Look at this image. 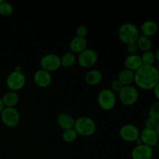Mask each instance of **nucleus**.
Returning a JSON list of instances; mask_svg holds the SVG:
<instances>
[{"label": "nucleus", "instance_id": "obj_17", "mask_svg": "<svg viewBox=\"0 0 159 159\" xmlns=\"http://www.w3.org/2000/svg\"><path fill=\"white\" fill-rule=\"evenodd\" d=\"M70 49L73 53H81L87 48V40L85 37L75 36L71 40L69 43Z\"/></svg>", "mask_w": 159, "mask_h": 159}, {"label": "nucleus", "instance_id": "obj_31", "mask_svg": "<svg viewBox=\"0 0 159 159\" xmlns=\"http://www.w3.org/2000/svg\"><path fill=\"white\" fill-rule=\"evenodd\" d=\"M152 90H153L154 95H155V98L157 99V100L159 101V82H158V83L155 85V88H154Z\"/></svg>", "mask_w": 159, "mask_h": 159}, {"label": "nucleus", "instance_id": "obj_10", "mask_svg": "<svg viewBox=\"0 0 159 159\" xmlns=\"http://www.w3.org/2000/svg\"><path fill=\"white\" fill-rule=\"evenodd\" d=\"M139 130L136 125L133 124H125L120 129V136L123 140L129 142H134L140 137Z\"/></svg>", "mask_w": 159, "mask_h": 159}, {"label": "nucleus", "instance_id": "obj_11", "mask_svg": "<svg viewBox=\"0 0 159 159\" xmlns=\"http://www.w3.org/2000/svg\"><path fill=\"white\" fill-rule=\"evenodd\" d=\"M153 155V148L144 144H136L131 151L132 159H152Z\"/></svg>", "mask_w": 159, "mask_h": 159}, {"label": "nucleus", "instance_id": "obj_30", "mask_svg": "<svg viewBox=\"0 0 159 159\" xmlns=\"http://www.w3.org/2000/svg\"><path fill=\"white\" fill-rule=\"evenodd\" d=\"M127 50L129 54H135L138 51V47L137 43H132L127 44Z\"/></svg>", "mask_w": 159, "mask_h": 159}, {"label": "nucleus", "instance_id": "obj_21", "mask_svg": "<svg viewBox=\"0 0 159 159\" xmlns=\"http://www.w3.org/2000/svg\"><path fill=\"white\" fill-rule=\"evenodd\" d=\"M138 44V49L141 50L143 52L151 51L152 48V40L150 37H146L144 35H140L136 41Z\"/></svg>", "mask_w": 159, "mask_h": 159}, {"label": "nucleus", "instance_id": "obj_3", "mask_svg": "<svg viewBox=\"0 0 159 159\" xmlns=\"http://www.w3.org/2000/svg\"><path fill=\"white\" fill-rule=\"evenodd\" d=\"M75 130L78 134L82 136H90L96 130V124L93 118L87 116H82L75 119L74 125Z\"/></svg>", "mask_w": 159, "mask_h": 159}, {"label": "nucleus", "instance_id": "obj_6", "mask_svg": "<svg viewBox=\"0 0 159 159\" xmlns=\"http://www.w3.org/2000/svg\"><path fill=\"white\" fill-rule=\"evenodd\" d=\"M119 98L124 105L132 106L138 100L139 92L134 85H124L120 91Z\"/></svg>", "mask_w": 159, "mask_h": 159}, {"label": "nucleus", "instance_id": "obj_24", "mask_svg": "<svg viewBox=\"0 0 159 159\" xmlns=\"http://www.w3.org/2000/svg\"><path fill=\"white\" fill-rule=\"evenodd\" d=\"M13 6L9 2L3 0L0 3V15L8 16H10L13 12Z\"/></svg>", "mask_w": 159, "mask_h": 159}, {"label": "nucleus", "instance_id": "obj_36", "mask_svg": "<svg viewBox=\"0 0 159 159\" xmlns=\"http://www.w3.org/2000/svg\"><path fill=\"white\" fill-rule=\"evenodd\" d=\"M2 1H3V0H0V3H1Z\"/></svg>", "mask_w": 159, "mask_h": 159}, {"label": "nucleus", "instance_id": "obj_32", "mask_svg": "<svg viewBox=\"0 0 159 159\" xmlns=\"http://www.w3.org/2000/svg\"><path fill=\"white\" fill-rule=\"evenodd\" d=\"M154 54H155V60L158 61V63H159V48L156 50V51L154 52Z\"/></svg>", "mask_w": 159, "mask_h": 159}, {"label": "nucleus", "instance_id": "obj_25", "mask_svg": "<svg viewBox=\"0 0 159 159\" xmlns=\"http://www.w3.org/2000/svg\"><path fill=\"white\" fill-rule=\"evenodd\" d=\"M141 57V60H142L143 65H154V63L156 60H155V54L153 51H148L143 52Z\"/></svg>", "mask_w": 159, "mask_h": 159}, {"label": "nucleus", "instance_id": "obj_1", "mask_svg": "<svg viewBox=\"0 0 159 159\" xmlns=\"http://www.w3.org/2000/svg\"><path fill=\"white\" fill-rule=\"evenodd\" d=\"M159 82V72L155 65H143L134 72V82L143 90H152Z\"/></svg>", "mask_w": 159, "mask_h": 159}, {"label": "nucleus", "instance_id": "obj_5", "mask_svg": "<svg viewBox=\"0 0 159 159\" xmlns=\"http://www.w3.org/2000/svg\"><path fill=\"white\" fill-rule=\"evenodd\" d=\"M26 78L22 71L13 70L8 75L6 78V85L9 90L16 92L24 87Z\"/></svg>", "mask_w": 159, "mask_h": 159}, {"label": "nucleus", "instance_id": "obj_34", "mask_svg": "<svg viewBox=\"0 0 159 159\" xmlns=\"http://www.w3.org/2000/svg\"><path fill=\"white\" fill-rule=\"evenodd\" d=\"M155 132H156L157 135H158V137L159 138V122H158V124H157L156 127H155Z\"/></svg>", "mask_w": 159, "mask_h": 159}, {"label": "nucleus", "instance_id": "obj_26", "mask_svg": "<svg viewBox=\"0 0 159 159\" xmlns=\"http://www.w3.org/2000/svg\"><path fill=\"white\" fill-rule=\"evenodd\" d=\"M148 116L156 120L159 122V101L156 100L152 102L148 108Z\"/></svg>", "mask_w": 159, "mask_h": 159}, {"label": "nucleus", "instance_id": "obj_16", "mask_svg": "<svg viewBox=\"0 0 159 159\" xmlns=\"http://www.w3.org/2000/svg\"><path fill=\"white\" fill-rule=\"evenodd\" d=\"M57 121L59 127L65 130V129L73 128L74 127L75 119L73 115H71V113H67V112H63V113H60L58 115Z\"/></svg>", "mask_w": 159, "mask_h": 159}, {"label": "nucleus", "instance_id": "obj_35", "mask_svg": "<svg viewBox=\"0 0 159 159\" xmlns=\"http://www.w3.org/2000/svg\"><path fill=\"white\" fill-rule=\"evenodd\" d=\"M157 69H158V72H159V63H158V66H157Z\"/></svg>", "mask_w": 159, "mask_h": 159}, {"label": "nucleus", "instance_id": "obj_9", "mask_svg": "<svg viewBox=\"0 0 159 159\" xmlns=\"http://www.w3.org/2000/svg\"><path fill=\"white\" fill-rule=\"evenodd\" d=\"M79 65L83 68H91L98 61V53L92 48H86L77 57Z\"/></svg>", "mask_w": 159, "mask_h": 159}, {"label": "nucleus", "instance_id": "obj_20", "mask_svg": "<svg viewBox=\"0 0 159 159\" xmlns=\"http://www.w3.org/2000/svg\"><path fill=\"white\" fill-rule=\"evenodd\" d=\"M118 80L124 85H132L134 82V71L128 69V68H123L120 71L118 74Z\"/></svg>", "mask_w": 159, "mask_h": 159}, {"label": "nucleus", "instance_id": "obj_28", "mask_svg": "<svg viewBox=\"0 0 159 159\" xmlns=\"http://www.w3.org/2000/svg\"><path fill=\"white\" fill-rule=\"evenodd\" d=\"M157 124H158V121H157L156 120L153 119V118L152 117H149L148 116V117L145 120V121H144V126H145L144 127L149 129H154V130H155Z\"/></svg>", "mask_w": 159, "mask_h": 159}, {"label": "nucleus", "instance_id": "obj_33", "mask_svg": "<svg viewBox=\"0 0 159 159\" xmlns=\"http://www.w3.org/2000/svg\"><path fill=\"white\" fill-rule=\"evenodd\" d=\"M5 106L4 104H3V102H2V97H0V113H1V112L2 111V110L4 109Z\"/></svg>", "mask_w": 159, "mask_h": 159}, {"label": "nucleus", "instance_id": "obj_7", "mask_svg": "<svg viewBox=\"0 0 159 159\" xmlns=\"http://www.w3.org/2000/svg\"><path fill=\"white\" fill-rule=\"evenodd\" d=\"M0 118L6 127H14L20 123V114L16 107H4L0 113Z\"/></svg>", "mask_w": 159, "mask_h": 159}, {"label": "nucleus", "instance_id": "obj_29", "mask_svg": "<svg viewBox=\"0 0 159 159\" xmlns=\"http://www.w3.org/2000/svg\"><path fill=\"white\" fill-rule=\"evenodd\" d=\"M87 34H88V29L84 25H80L77 27L76 29V36H79V37H86Z\"/></svg>", "mask_w": 159, "mask_h": 159}, {"label": "nucleus", "instance_id": "obj_23", "mask_svg": "<svg viewBox=\"0 0 159 159\" xmlns=\"http://www.w3.org/2000/svg\"><path fill=\"white\" fill-rule=\"evenodd\" d=\"M78 135L79 134H78L77 131L73 127V128L65 129V130H64L63 133H62V138L66 142H73L78 138Z\"/></svg>", "mask_w": 159, "mask_h": 159}, {"label": "nucleus", "instance_id": "obj_12", "mask_svg": "<svg viewBox=\"0 0 159 159\" xmlns=\"http://www.w3.org/2000/svg\"><path fill=\"white\" fill-rule=\"evenodd\" d=\"M34 81L37 85L40 87H47L51 83L52 75L50 71L43 68H39L34 72Z\"/></svg>", "mask_w": 159, "mask_h": 159}, {"label": "nucleus", "instance_id": "obj_18", "mask_svg": "<svg viewBox=\"0 0 159 159\" xmlns=\"http://www.w3.org/2000/svg\"><path fill=\"white\" fill-rule=\"evenodd\" d=\"M102 73L100 70L92 68L89 70L85 75V80L88 84L92 85H98L102 80Z\"/></svg>", "mask_w": 159, "mask_h": 159}, {"label": "nucleus", "instance_id": "obj_27", "mask_svg": "<svg viewBox=\"0 0 159 159\" xmlns=\"http://www.w3.org/2000/svg\"><path fill=\"white\" fill-rule=\"evenodd\" d=\"M123 87H124V85H122V83H121L118 79H114V80L112 81L111 83H110V89L112 90V91L114 92L115 93H119L120 91L122 89Z\"/></svg>", "mask_w": 159, "mask_h": 159}, {"label": "nucleus", "instance_id": "obj_4", "mask_svg": "<svg viewBox=\"0 0 159 159\" xmlns=\"http://www.w3.org/2000/svg\"><path fill=\"white\" fill-rule=\"evenodd\" d=\"M97 102L99 107L103 110H112L116 104V93L112 91L110 88L103 89L98 94Z\"/></svg>", "mask_w": 159, "mask_h": 159}, {"label": "nucleus", "instance_id": "obj_15", "mask_svg": "<svg viewBox=\"0 0 159 159\" xmlns=\"http://www.w3.org/2000/svg\"><path fill=\"white\" fill-rule=\"evenodd\" d=\"M124 65L126 68L136 71L143 65L141 57L138 54H128L124 59Z\"/></svg>", "mask_w": 159, "mask_h": 159}, {"label": "nucleus", "instance_id": "obj_14", "mask_svg": "<svg viewBox=\"0 0 159 159\" xmlns=\"http://www.w3.org/2000/svg\"><path fill=\"white\" fill-rule=\"evenodd\" d=\"M158 26L156 22L152 20H147L141 24L140 33H141V35L146 36V37H150L152 36H155L158 33Z\"/></svg>", "mask_w": 159, "mask_h": 159}, {"label": "nucleus", "instance_id": "obj_8", "mask_svg": "<svg viewBox=\"0 0 159 159\" xmlns=\"http://www.w3.org/2000/svg\"><path fill=\"white\" fill-rule=\"evenodd\" d=\"M40 65L41 68L50 72L56 71L61 66V57L54 53H48L42 56L40 61Z\"/></svg>", "mask_w": 159, "mask_h": 159}, {"label": "nucleus", "instance_id": "obj_22", "mask_svg": "<svg viewBox=\"0 0 159 159\" xmlns=\"http://www.w3.org/2000/svg\"><path fill=\"white\" fill-rule=\"evenodd\" d=\"M77 61V56L72 51H67L61 57V65L64 67H70Z\"/></svg>", "mask_w": 159, "mask_h": 159}, {"label": "nucleus", "instance_id": "obj_2", "mask_svg": "<svg viewBox=\"0 0 159 159\" xmlns=\"http://www.w3.org/2000/svg\"><path fill=\"white\" fill-rule=\"evenodd\" d=\"M140 35V30L132 23H123L118 30V37L120 40L126 44L136 43Z\"/></svg>", "mask_w": 159, "mask_h": 159}, {"label": "nucleus", "instance_id": "obj_19", "mask_svg": "<svg viewBox=\"0 0 159 159\" xmlns=\"http://www.w3.org/2000/svg\"><path fill=\"white\" fill-rule=\"evenodd\" d=\"M2 99L5 107H16L20 101V96L16 92L9 90L4 93Z\"/></svg>", "mask_w": 159, "mask_h": 159}, {"label": "nucleus", "instance_id": "obj_13", "mask_svg": "<svg viewBox=\"0 0 159 159\" xmlns=\"http://www.w3.org/2000/svg\"><path fill=\"white\" fill-rule=\"evenodd\" d=\"M140 138L143 144L153 148L158 143V137L154 129L144 127L140 132Z\"/></svg>", "mask_w": 159, "mask_h": 159}]
</instances>
